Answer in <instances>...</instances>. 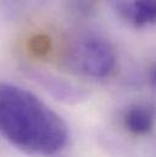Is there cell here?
<instances>
[{
    "mask_svg": "<svg viewBox=\"0 0 156 157\" xmlns=\"http://www.w3.org/2000/svg\"><path fill=\"white\" fill-rule=\"evenodd\" d=\"M156 111L150 105L138 104L131 106L123 116L124 128L134 135H145L155 125Z\"/></svg>",
    "mask_w": 156,
    "mask_h": 157,
    "instance_id": "cell-4",
    "label": "cell"
},
{
    "mask_svg": "<svg viewBox=\"0 0 156 157\" xmlns=\"http://www.w3.org/2000/svg\"><path fill=\"white\" fill-rule=\"evenodd\" d=\"M29 77L37 82L45 91H48L56 100L67 104H75L82 101L85 98L84 91L77 85L68 83L51 73L39 70H29Z\"/></svg>",
    "mask_w": 156,
    "mask_h": 157,
    "instance_id": "cell-3",
    "label": "cell"
},
{
    "mask_svg": "<svg viewBox=\"0 0 156 157\" xmlns=\"http://www.w3.org/2000/svg\"><path fill=\"white\" fill-rule=\"evenodd\" d=\"M148 80H149L150 86L156 89V63L150 67V70L148 72Z\"/></svg>",
    "mask_w": 156,
    "mask_h": 157,
    "instance_id": "cell-6",
    "label": "cell"
},
{
    "mask_svg": "<svg viewBox=\"0 0 156 157\" xmlns=\"http://www.w3.org/2000/svg\"><path fill=\"white\" fill-rule=\"evenodd\" d=\"M65 66L73 73L103 79L116 68V52L106 40L95 36H82L67 43L62 52Z\"/></svg>",
    "mask_w": 156,
    "mask_h": 157,
    "instance_id": "cell-2",
    "label": "cell"
},
{
    "mask_svg": "<svg viewBox=\"0 0 156 157\" xmlns=\"http://www.w3.org/2000/svg\"><path fill=\"white\" fill-rule=\"evenodd\" d=\"M0 128L11 145L33 156L57 155L68 141L64 119L33 93L12 83L0 88Z\"/></svg>",
    "mask_w": 156,
    "mask_h": 157,
    "instance_id": "cell-1",
    "label": "cell"
},
{
    "mask_svg": "<svg viewBox=\"0 0 156 157\" xmlns=\"http://www.w3.org/2000/svg\"><path fill=\"white\" fill-rule=\"evenodd\" d=\"M126 18L135 27L156 26V0H134L122 7Z\"/></svg>",
    "mask_w": 156,
    "mask_h": 157,
    "instance_id": "cell-5",
    "label": "cell"
}]
</instances>
